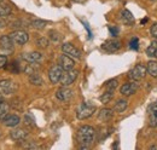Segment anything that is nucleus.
I'll use <instances>...</instances> for the list:
<instances>
[{"mask_svg":"<svg viewBox=\"0 0 157 150\" xmlns=\"http://www.w3.org/2000/svg\"><path fill=\"white\" fill-rule=\"evenodd\" d=\"M56 97H57V99H59L60 102H69L73 98V91L70 89H68V87L62 86L59 90H57Z\"/></svg>","mask_w":157,"mask_h":150,"instance_id":"14","label":"nucleus"},{"mask_svg":"<svg viewBox=\"0 0 157 150\" xmlns=\"http://www.w3.org/2000/svg\"><path fill=\"white\" fill-rule=\"evenodd\" d=\"M47 22L42 21V19H33L30 21V27H33L34 29H44L46 27Z\"/></svg>","mask_w":157,"mask_h":150,"instance_id":"26","label":"nucleus"},{"mask_svg":"<svg viewBox=\"0 0 157 150\" xmlns=\"http://www.w3.org/2000/svg\"><path fill=\"white\" fill-rule=\"evenodd\" d=\"M129 47L132 50H138L139 49V40L138 38H133L131 41H129Z\"/></svg>","mask_w":157,"mask_h":150,"instance_id":"32","label":"nucleus"},{"mask_svg":"<svg viewBox=\"0 0 157 150\" xmlns=\"http://www.w3.org/2000/svg\"><path fill=\"white\" fill-rule=\"evenodd\" d=\"M138 89H139V84H138L137 81L132 80V81H129L127 84H123L121 86V89H120V92H121L122 96L128 97V96H132L133 93H136Z\"/></svg>","mask_w":157,"mask_h":150,"instance_id":"8","label":"nucleus"},{"mask_svg":"<svg viewBox=\"0 0 157 150\" xmlns=\"http://www.w3.org/2000/svg\"><path fill=\"white\" fill-rule=\"evenodd\" d=\"M2 1H4V0H0V2H2Z\"/></svg>","mask_w":157,"mask_h":150,"instance_id":"43","label":"nucleus"},{"mask_svg":"<svg viewBox=\"0 0 157 150\" xmlns=\"http://www.w3.org/2000/svg\"><path fill=\"white\" fill-rule=\"evenodd\" d=\"M118 86V80L117 79H111L109 81H106L105 84V89L108 91H115V89Z\"/></svg>","mask_w":157,"mask_h":150,"instance_id":"27","label":"nucleus"},{"mask_svg":"<svg viewBox=\"0 0 157 150\" xmlns=\"http://www.w3.org/2000/svg\"><path fill=\"white\" fill-rule=\"evenodd\" d=\"M9 114V105L7 103H5L4 101L0 103V121Z\"/></svg>","mask_w":157,"mask_h":150,"instance_id":"29","label":"nucleus"},{"mask_svg":"<svg viewBox=\"0 0 157 150\" xmlns=\"http://www.w3.org/2000/svg\"><path fill=\"white\" fill-rule=\"evenodd\" d=\"M96 109L97 108L94 104H92L90 102H83L78 105V110H76V116L78 120H86L94 114Z\"/></svg>","mask_w":157,"mask_h":150,"instance_id":"2","label":"nucleus"},{"mask_svg":"<svg viewBox=\"0 0 157 150\" xmlns=\"http://www.w3.org/2000/svg\"><path fill=\"white\" fill-rule=\"evenodd\" d=\"M17 87L18 86L13 80H10V79L0 80V97L5 98L13 94L17 91Z\"/></svg>","mask_w":157,"mask_h":150,"instance_id":"3","label":"nucleus"},{"mask_svg":"<svg viewBox=\"0 0 157 150\" xmlns=\"http://www.w3.org/2000/svg\"><path fill=\"white\" fill-rule=\"evenodd\" d=\"M7 65V57L5 55H0V69L5 68Z\"/></svg>","mask_w":157,"mask_h":150,"instance_id":"35","label":"nucleus"},{"mask_svg":"<svg viewBox=\"0 0 157 150\" xmlns=\"http://www.w3.org/2000/svg\"><path fill=\"white\" fill-rule=\"evenodd\" d=\"M22 58L29 63H39L40 61L42 59V55L40 52L36 51H33V52H25V53H22Z\"/></svg>","mask_w":157,"mask_h":150,"instance_id":"16","label":"nucleus"},{"mask_svg":"<svg viewBox=\"0 0 157 150\" xmlns=\"http://www.w3.org/2000/svg\"><path fill=\"white\" fill-rule=\"evenodd\" d=\"M147 115H149V125L154 128H157V102L151 103L149 105Z\"/></svg>","mask_w":157,"mask_h":150,"instance_id":"11","label":"nucleus"},{"mask_svg":"<svg viewBox=\"0 0 157 150\" xmlns=\"http://www.w3.org/2000/svg\"><path fill=\"white\" fill-rule=\"evenodd\" d=\"M150 34L154 39L157 40V23H154L151 27H150Z\"/></svg>","mask_w":157,"mask_h":150,"instance_id":"33","label":"nucleus"},{"mask_svg":"<svg viewBox=\"0 0 157 150\" xmlns=\"http://www.w3.org/2000/svg\"><path fill=\"white\" fill-rule=\"evenodd\" d=\"M96 138V130L92 126H81L76 133V140L80 144V149H88Z\"/></svg>","mask_w":157,"mask_h":150,"instance_id":"1","label":"nucleus"},{"mask_svg":"<svg viewBox=\"0 0 157 150\" xmlns=\"http://www.w3.org/2000/svg\"><path fill=\"white\" fill-rule=\"evenodd\" d=\"M120 19H121V22H122L123 24H126V26H133L134 22H136L134 16H133L132 12H131L129 10H127V9L122 10V11L120 12Z\"/></svg>","mask_w":157,"mask_h":150,"instance_id":"15","label":"nucleus"},{"mask_svg":"<svg viewBox=\"0 0 157 150\" xmlns=\"http://www.w3.org/2000/svg\"><path fill=\"white\" fill-rule=\"evenodd\" d=\"M0 47L2 50H7V51L13 50V41L10 38V35H1L0 37Z\"/></svg>","mask_w":157,"mask_h":150,"instance_id":"17","label":"nucleus"},{"mask_svg":"<svg viewBox=\"0 0 157 150\" xmlns=\"http://www.w3.org/2000/svg\"><path fill=\"white\" fill-rule=\"evenodd\" d=\"M109 32L114 38L118 35V28H116V27H109Z\"/></svg>","mask_w":157,"mask_h":150,"instance_id":"36","label":"nucleus"},{"mask_svg":"<svg viewBox=\"0 0 157 150\" xmlns=\"http://www.w3.org/2000/svg\"><path fill=\"white\" fill-rule=\"evenodd\" d=\"M58 64L63 68V70H70L74 68L75 61H74V58H71L70 56L64 53L58 58Z\"/></svg>","mask_w":157,"mask_h":150,"instance_id":"12","label":"nucleus"},{"mask_svg":"<svg viewBox=\"0 0 157 150\" xmlns=\"http://www.w3.org/2000/svg\"><path fill=\"white\" fill-rule=\"evenodd\" d=\"M6 24H7V23L4 21V18H2V17H0V28H4V27H6Z\"/></svg>","mask_w":157,"mask_h":150,"instance_id":"37","label":"nucleus"},{"mask_svg":"<svg viewBox=\"0 0 157 150\" xmlns=\"http://www.w3.org/2000/svg\"><path fill=\"white\" fill-rule=\"evenodd\" d=\"M24 121H25V125H28V126H34V125H35L34 117H33V115H30V114H25V115H24Z\"/></svg>","mask_w":157,"mask_h":150,"instance_id":"31","label":"nucleus"},{"mask_svg":"<svg viewBox=\"0 0 157 150\" xmlns=\"http://www.w3.org/2000/svg\"><path fill=\"white\" fill-rule=\"evenodd\" d=\"M1 121L7 127H17L21 122V117L16 114H7Z\"/></svg>","mask_w":157,"mask_h":150,"instance_id":"13","label":"nucleus"},{"mask_svg":"<svg viewBox=\"0 0 157 150\" xmlns=\"http://www.w3.org/2000/svg\"><path fill=\"white\" fill-rule=\"evenodd\" d=\"M150 1H157V0H150Z\"/></svg>","mask_w":157,"mask_h":150,"instance_id":"42","label":"nucleus"},{"mask_svg":"<svg viewBox=\"0 0 157 150\" xmlns=\"http://www.w3.org/2000/svg\"><path fill=\"white\" fill-rule=\"evenodd\" d=\"M29 82L34 86H42L44 85V79L38 73H33L29 75Z\"/></svg>","mask_w":157,"mask_h":150,"instance_id":"22","label":"nucleus"},{"mask_svg":"<svg viewBox=\"0 0 157 150\" xmlns=\"http://www.w3.org/2000/svg\"><path fill=\"white\" fill-rule=\"evenodd\" d=\"M145 75H146V67L143 64H137L132 70H129L128 77L133 81H139V80L144 79Z\"/></svg>","mask_w":157,"mask_h":150,"instance_id":"5","label":"nucleus"},{"mask_svg":"<svg viewBox=\"0 0 157 150\" xmlns=\"http://www.w3.org/2000/svg\"><path fill=\"white\" fill-rule=\"evenodd\" d=\"M36 45H38V47H40V49H46V47H48L50 41L46 38H39L36 40Z\"/></svg>","mask_w":157,"mask_h":150,"instance_id":"30","label":"nucleus"},{"mask_svg":"<svg viewBox=\"0 0 157 150\" xmlns=\"http://www.w3.org/2000/svg\"><path fill=\"white\" fill-rule=\"evenodd\" d=\"M78 70H75L74 68L70 69V70H64L59 82H60L62 86L68 87V86H70V85L78 79Z\"/></svg>","mask_w":157,"mask_h":150,"instance_id":"4","label":"nucleus"},{"mask_svg":"<svg viewBox=\"0 0 157 150\" xmlns=\"http://www.w3.org/2000/svg\"><path fill=\"white\" fill-rule=\"evenodd\" d=\"M113 97H114V91H108L106 90V92H104V93L99 97V101L103 104H106V103H109L113 99Z\"/></svg>","mask_w":157,"mask_h":150,"instance_id":"25","label":"nucleus"},{"mask_svg":"<svg viewBox=\"0 0 157 150\" xmlns=\"http://www.w3.org/2000/svg\"><path fill=\"white\" fill-rule=\"evenodd\" d=\"M10 136H11V138L13 140H24L28 137V132L25 130H23V128H16V130L11 131Z\"/></svg>","mask_w":157,"mask_h":150,"instance_id":"19","label":"nucleus"},{"mask_svg":"<svg viewBox=\"0 0 157 150\" xmlns=\"http://www.w3.org/2000/svg\"><path fill=\"white\" fill-rule=\"evenodd\" d=\"M62 51L74 59H81V51L70 42H64L62 45Z\"/></svg>","mask_w":157,"mask_h":150,"instance_id":"6","label":"nucleus"},{"mask_svg":"<svg viewBox=\"0 0 157 150\" xmlns=\"http://www.w3.org/2000/svg\"><path fill=\"white\" fill-rule=\"evenodd\" d=\"M10 38L12 39L13 44H17V45H24L29 40L28 33L24 32V30H15L10 34Z\"/></svg>","mask_w":157,"mask_h":150,"instance_id":"7","label":"nucleus"},{"mask_svg":"<svg viewBox=\"0 0 157 150\" xmlns=\"http://www.w3.org/2000/svg\"><path fill=\"white\" fill-rule=\"evenodd\" d=\"M11 12H12V9L9 4H6L4 1L0 2V17H7L11 15Z\"/></svg>","mask_w":157,"mask_h":150,"instance_id":"23","label":"nucleus"},{"mask_svg":"<svg viewBox=\"0 0 157 150\" xmlns=\"http://www.w3.org/2000/svg\"><path fill=\"white\" fill-rule=\"evenodd\" d=\"M101 49L108 52V53H114V52H117L118 50L121 49V41L116 40V39H111V40H106L103 45H101Z\"/></svg>","mask_w":157,"mask_h":150,"instance_id":"9","label":"nucleus"},{"mask_svg":"<svg viewBox=\"0 0 157 150\" xmlns=\"http://www.w3.org/2000/svg\"><path fill=\"white\" fill-rule=\"evenodd\" d=\"M146 73L152 76V77H157V62L156 61H150L146 65Z\"/></svg>","mask_w":157,"mask_h":150,"instance_id":"20","label":"nucleus"},{"mask_svg":"<svg viewBox=\"0 0 157 150\" xmlns=\"http://www.w3.org/2000/svg\"><path fill=\"white\" fill-rule=\"evenodd\" d=\"M63 72L64 70H63V68L59 64L51 67V69L48 70V79H50V81L52 84H58L59 81H60L62 75H63Z\"/></svg>","mask_w":157,"mask_h":150,"instance_id":"10","label":"nucleus"},{"mask_svg":"<svg viewBox=\"0 0 157 150\" xmlns=\"http://www.w3.org/2000/svg\"><path fill=\"white\" fill-rule=\"evenodd\" d=\"M73 1H74V2H80V4H81V2H85L86 0H73Z\"/></svg>","mask_w":157,"mask_h":150,"instance_id":"39","label":"nucleus"},{"mask_svg":"<svg viewBox=\"0 0 157 150\" xmlns=\"http://www.w3.org/2000/svg\"><path fill=\"white\" fill-rule=\"evenodd\" d=\"M149 149L151 150V149H157V145H155V144H154V145H150V147H149Z\"/></svg>","mask_w":157,"mask_h":150,"instance_id":"38","label":"nucleus"},{"mask_svg":"<svg viewBox=\"0 0 157 150\" xmlns=\"http://www.w3.org/2000/svg\"><path fill=\"white\" fill-rule=\"evenodd\" d=\"M114 116V109H109V108H104L98 112V119L103 122H108L113 119Z\"/></svg>","mask_w":157,"mask_h":150,"instance_id":"18","label":"nucleus"},{"mask_svg":"<svg viewBox=\"0 0 157 150\" xmlns=\"http://www.w3.org/2000/svg\"><path fill=\"white\" fill-rule=\"evenodd\" d=\"M2 101H4V98H1V97H0V103H1Z\"/></svg>","mask_w":157,"mask_h":150,"instance_id":"40","label":"nucleus"},{"mask_svg":"<svg viewBox=\"0 0 157 150\" xmlns=\"http://www.w3.org/2000/svg\"><path fill=\"white\" fill-rule=\"evenodd\" d=\"M154 57H156V58H157V51H156V53H155V56H154Z\"/></svg>","mask_w":157,"mask_h":150,"instance_id":"41","label":"nucleus"},{"mask_svg":"<svg viewBox=\"0 0 157 150\" xmlns=\"http://www.w3.org/2000/svg\"><path fill=\"white\" fill-rule=\"evenodd\" d=\"M39 68L40 67L38 63H30V64H27L23 70H24L25 74L30 75V74H33V73H36V72L39 70Z\"/></svg>","mask_w":157,"mask_h":150,"instance_id":"24","label":"nucleus"},{"mask_svg":"<svg viewBox=\"0 0 157 150\" xmlns=\"http://www.w3.org/2000/svg\"><path fill=\"white\" fill-rule=\"evenodd\" d=\"M50 38H51V40L52 41H55V42H57L60 40V37H59V34L57 32H55V30H51L50 32Z\"/></svg>","mask_w":157,"mask_h":150,"instance_id":"34","label":"nucleus"},{"mask_svg":"<svg viewBox=\"0 0 157 150\" xmlns=\"http://www.w3.org/2000/svg\"><path fill=\"white\" fill-rule=\"evenodd\" d=\"M156 51H157V40L156 41H152L150 44V46L146 49V55L149 57H154L155 53H156Z\"/></svg>","mask_w":157,"mask_h":150,"instance_id":"28","label":"nucleus"},{"mask_svg":"<svg viewBox=\"0 0 157 150\" xmlns=\"http://www.w3.org/2000/svg\"><path fill=\"white\" fill-rule=\"evenodd\" d=\"M128 107V102L126 99H118L114 105V112H123Z\"/></svg>","mask_w":157,"mask_h":150,"instance_id":"21","label":"nucleus"}]
</instances>
